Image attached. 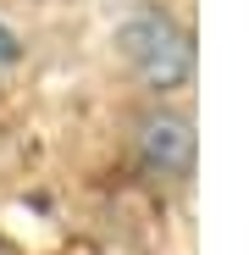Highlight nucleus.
Returning a JSON list of instances; mask_svg holds the SVG:
<instances>
[{
	"instance_id": "nucleus-3",
	"label": "nucleus",
	"mask_w": 249,
	"mask_h": 255,
	"mask_svg": "<svg viewBox=\"0 0 249 255\" xmlns=\"http://www.w3.org/2000/svg\"><path fill=\"white\" fill-rule=\"evenodd\" d=\"M11 56H17V39H11V28H6V22H0V72L11 67Z\"/></svg>"
},
{
	"instance_id": "nucleus-2",
	"label": "nucleus",
	"mask_w": 249,
	"mask_h": 255,
	"mask_svg": "<svg viewBox=\"0 0 249 255\" xmlns=\"http://www.w3.org/2000/svg\"><path fill=\"white\" fill-rule=\"evenodd\" d=\"M133 155L150 178L161 183H188L194 178V122L172 100H150L133 117Z\"/></svg>"
},
{
	"instance_id": "nucleus-1",
	"label": "nucleus",
	"mask_w": 249,
	"mask_h": 255,
	"mask_svg": "<svg viewBox=\"0 0 249 255\" xmlns=\"http://www.w3.org/2000/svg\"><path fill=\"white\" fill-rule=\"evenodd\" d=\"M116 56L150 100H172L194 83V33L155 0L133 6L116 22Z\"/></svg>"
}]
</instances>
